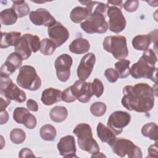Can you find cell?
Instances as JSON below:
<instances>
[{"label":"cell","mask_w":158,"mask_h":158,"mask_svg":"<svg viewBox=\"0 0 158 158\" xmlns=\"http://www.w3.org/2000/svg\"><path fill=\"white\" fill-rule=\"evenodd\" d=\"M122 104L127 110L137 112L150 111L154 105V89L147 83L127 85L123 89Z\"/></svg>","instance_id":"cell-1"},{"label":"cell","mask_w":158,"mask_h":158,"mask_svg":"<svg viewBox=\"0 0 158 158\" xmlns=\"http://www.w3.org/2000/svg\"><path fill=\"white\" fill-rule=\"evenodd\" d=\"M157 61L156 54L152 49H148L144 52L138 61L132 65L130 75L135 79L149 78L157 83V68L155 67Z\"/></svg>","instance_id":"cell-2"},{"label":"cell","mask_w":158,"mask_h":158,"mask_svg":"<svg viewBox=\"0 0 158 158\" xmlns=\"http://www.w3.org/2000/svg\"><path fill=\"white\" fill-rule=\"evenodd\" d=\"M73 133L77 137L78 144L81 150L92 154L99 151V146L93 139L91 128L88 123L78 124L73 129Z\"/></svg>","instance_id":"cell-3"},{"label":"cell","mask_w":158,"mask_h":158,"mask_svg":"<svg viewBox=\"0 0 158 158\" xmlns=\"http://www.w3.org/2000/svg\"><path fill=\"white\" fill-rule=\"evenodd\" d=\"M16 81L21 88L30 91H36L41 85V78L35 69L27 65L20 68Z\"/></svg>","instance_id":"cell-4"},{"label":"cell","mask_w":158,"mask_h":158,"mask_svg":"<svg viewBox=\"0 0 158 158\" xmlns=\"http://www.w3.org/2000/svg\"><path fill=\"white\" fill-rule=\"evenodd\" d=\"M103 48L118 60L124 59L128 54L127 38L122 35L106 36L103 41Z\"/></svg>","instance_id":"cell-5"},{"label":"cell","mask_w":158,"mask_h":158,"mask_svg":"<svg viewBox=\"0 0 158 158\" xmlns=\"http://www.w3.org/2000/svg\"><path fill=\"white\" fill-rule=\"evenodd\" d=\"M80 27L84 31L88 34L104 33L109 28L104 14L96 10H94L81 23Z\"/></svg>","instance_id":"cell-6"},{"label":"cell","mask_w":158,"mask_h":158,"mask_svg":"<svg viewBox=\"0 0 158 158\" xmlns=\"http://www.w3.org/2000/svg\"><path fill=\"white\" fill-rule=\"evenodd\" d=\"M41 41L37 35L26 33L21 36L17 44L14 46L15 52L19 53L23 60L28 59L31 52H36L40 49Z\"/></svg>","instance_id":"cell-7"},{"label":"cell","mask_w":158,"mask_h":158,"mask_svg":"<svg viewBox=\"0 0 158 158\" xmlns=\"http://www.w3.org/2000/svg\"><path fill=\"white\" fill-rule=\"evenodd\" d=\"M114 153L123 157L127 156L129 158H141V149L131 141L125 138H117L110 146Z\"/></svg>","instance_id":"cell-8"},{"label":"cell","mask_w":158,"mask_h":158,"mask_svg":"<svg viewBox=\"0 0 158 158\" xmlns=\"http://www.w3.org/2000/svg\"><path fill=\"white\" fill-rule=\"evenodd\" d=\"M0 93L1 96L19 103H22L27 99L25 92L14 84L9 77H1Z\"/></svg>","instance_id":"cell-9"},{"label":"cell","mask_w":158,"mask_h":158,"mask_svg":"<svg viewBox=\"0 0 158 158\" xmlns=\"http://www.w3.org/2000/svg\"><path fill=\"white\" fill-rule=\"evenodd\" d=\"M107 6L106 14L109 17V29L115 33H120L125 28L127 25L125 18L120 9L112 6Z\"/></svg>","instance_id":"cell-10"},{"label":"cell","mask_w":158,"mask_h":158,"mask_svg":"<svg viewBox=\"0 0 158 158\" xmlns=\"http://www.w3.org/2000/svg\"><path fill=\"white\" fill-rule=\"evenodd\" d=\"M131 120V115L127 112L117 110L112 112L109 117L107 126L115 135H120L124 127L127 126Z\"/></svg>","instance_id":"cell-11"},{"label":"cell","mask_w":158,"mask_h":158,"mask_svg":"<svg viewBox=\"0 0 158 158\" xmlns=\"http://www.w3.org/2000/svg\"><path fill=\"white\" fill-rule=\"evenodd\" d=\"M73 60L67 54H63L58 56L55 60L54 66L58 79L62 82L67 81L70 75V67Z\"/></svg>","instance_id":"cell-12"},{"label":"cell","mask_w":158,"mask_h":158,"mask_svg":"<svg viewBox=\"0 0 158 158\" xmlns=\"http://www.w3.org/2000/svg\"><path fill=\"white\" fill-rule=\"evenodd\" d=\"M70 87L73 96L80 102L86 103L90 101L93 96L90 82L78 80Z\"/></svg>","instance_id":"cell-13"},{"label":"cell","mask_w":158,"mask_h":158,"mask_svg":"<svg viewBox=\"0 0 158 158\" xmlns=\"http://www.w3.org/2000/svg\"><path fill=\"white\" fill-rule=\"evenodd\" d=\"M48 33L50 40L56 44L57 48L66 42L70 36L68 30L59 22L48 27Z\"/></svg>","instance_id":"cell-14"},{"label":"cell","mask_w":158,"mask_h":158,"mask_svg":"<svg viewBox=\"0 0 158 158\" xmlns=\"http://www.w3.org/2000/svg\"><path fill=\"white\" fill-rule=\"evenodd\" d=\"M29 19L34 25L37 26L43 25L50 27L56 22L55 18L44 8H39L35 11L30 12Z\"/></svg>","instance_id":"cell-15"},{"label":"cell","mask_w":158,"mask_h":158,"mask_svg":"<svg viewBox=\"0 0 158 158\" xmlns=\"http://www.w3.org/2000/svg\"><path fill=\"white\" fill-rule=\"evenodd\" d=\"M96 62V56L92 52H89L82 57L78 66L77 73L80 80L85 81L91 73Z\"/></svg>","instance_id":"cell-16"},{"label":"cell","mask_w":158,"mask_h":158,"mask_svg":"<svg viewBox=\"0 0 158 158\" xmlns=\"http://www.w3.org/2000/svg\"><path fill=\"white\" fill-rule=\"evenodd\" d=\"M22 57L17 52L10 53L1 67V77H9L22 64Z\"/></svg>","instance_id":"cell-17"},{"label":"cell","mask_w":158,"mask_h":158,"mask_svg":"<svg viewBox=\"0 0 158 158\" xmlns=\"http://www.w3.org/2000/svg\"><path fill=\"white\" fill-rule=\"evenodd\" d=\"M13 118L17 123L23 124L28 129H33L36 125V117L25 107H16L13 112Z\"/></svg>","instance_id":"cell-18"},{"label":"cell","mask_w":158,"mask_h":158,"mask_svg":"<svg viewBox=\"0 0 158 158\" xmlns=\"http://www.w3.org/2000/svg\"><path fill=\"white\" fill-rule=\"evenodd\" d=\"M60 154L65 157H77L75 138L72 135H67L60 138L57 145Z\"/></svg>","instance_id":"cell-19"},{"label":"cell","mask_w":158,"mask_h":158,"mask_svg":"<svg viewBox=\"0 0 158 158\" xmlns=\"http://www.w3.org/2000/svg\"><path fill=\"white\" fill-rule=\"evenodd\" d=\"M153 31L149 34L138 35L135 36L132 40V46L136 50L146 51L149 49L151 42H153Z\"/></svg>","instance_id":"cell-20"},{"label":"cell","mask_w":158,"mask_h":158,"mask_svg":"<svg viewBox=\"0 0 158 158\" xmlns=\"http://www.w3.org/2000/svg\"><path fill=\"white\" fill-rule=\"evenodd\" d=\"M62 91L59 89L49 88L44 89L41 94V100L46 106H51L61 100Z\"/></svg>","instance_id":"cell-21"},{"label":"cell","mask_w":158,"mask_h":158,"mask_svg":"<svg viewBox=\"0 0 158 158\" xmlns=\"http://www.w3.org/2000/svg\"><path fill=\"white\" fill-rule=\"evenodd\" d=\"M97 135L102 143H106L110 146L114 143L117 138L112 131L106 127L103 123H98L96 128Z\"/></svg>","instance_id":"cell-22"},{"label":"cell","mask_w":158,"mask_h":158,"mask_svg":"<svg viewBox=\"0 0 158 158\" xmlns=\"http://www.w3.org/2000/svg\"><path fill=\"white\" fill-rule=\"evenodd\" d=\"M70 52L77 54H81L87 52L89 48L90 44L89 41L83 38H78L75 39L69 46Z\"/></svg>","instance_id":"cell-23"},{"label":"cell","mask_w":158,"mask_h":158,"mask_svg":"<svg viewBox=\"0 0 158 158\" xmlns=\"http://www.w3.org/2000/svg\"><path fill=\"white\" fill-rule=\"evenodd\" d=\"M21 38V33L12 31L9 33L2 32L1 40V48H7L9 46H15Z\"/></svg>","instance_id":"cell-24"},{"label":"cell","mask_w":158,"mask_h":158,"mask_svg":"<svg viewBox=\"0 0 158 158\" xmlns=\"http://www.w3.org/2000/svg\"><path fill=\"white\" fill-rule=\"evenodd\" d=\"M67 109L64 106H56L52 108L49 112V117L51 119L56 123L64 122L67 118Z\"/></svg>","instance_id":"cell-25"},{"label":"cell","mask_w":158,"mask_h":158,"mask_svg":"<svg viewBox=\"0 0 158 158\" xmlns=\"http://www.w3.org/2000/svg\"><path fill=\"white\" fill-rule=\"evenodd\" d=\"M18 16L14 10L12 8L4 9L0 12V20L2 25H11L17 20Z\"/></svg>","instance_id":"cell-26"},{"label":"cell","mask_w":158,"mask_h":158,"mask_svg":"<svg viewBox=\"0 0 158 158\" xmlns=\"http://www.w3.org/2000/svg\"><path fill=\"white\" fill-rule=\"evenodd\" d=\"M89 16V13L86 7H76L73 8L70 14V18L74 23H80L84 20H86Z\"/></svg>","instance_id":"cell-27"},{"label":"cell","mask_w":158,"mask_h":158,"mask_svg":"<svg viewBox=\"0 0 158 158\" xmlns=\"http://www.w3.org/2000/svg\"><path fill=\"white\" fill-rule=\"evenodd\" d=\"M141 133L144 136L157 141L158 138V127L155 123H148L143 126Z\"/></svg>","instance_id":"cell-28"},{"label":"cell","mask_w":158,"mask_h":158,"mask_svg":"<svg viewBox=\"0 0 158 158\" xmlns=\"http://www.w3.org/2000/svg\"><path fill=\"white\" fill-rule=\"evenodd\" d=\"M130 61L126 59H121L115 64V70L117 71L119 78H125L130 75Z\"/></svg>","instance_id":"cell-29"},{"label":"cell","mask_w":158,"mask_h":158,"mask_svg":"<svg viewBox=\"0 0 158 158\" xmlns=\"http://www.w3.org/2000/svg\"><path fill=\"white\" fill-rule=\"evenodd\" d=\"M12 9L14 10L19 18L26 16L30 12V7L25 1H12Z\"/></svg>","instance_id":"cell-30"},{"label":"cell","mask_w":158,"mask_h":158,"mask_svg":"<svg viewBox=\"0 0 158 158\" xmlns=\"http://www.w3.org/2000/svg\"><path fill=\"white\" fill-rule=\"evenodd\" d=\"M56 133L55 127L50 124L44 125L40 130L41 138L45 141H53L56 136Z\"/></svg>","instance_id":"cell-31"},{"label":"cell","mask_w":158,"mask_h":158,"mask_svg":"<svg viewBox=\"0 0 158 158\" xmlns=\"http://www.w3.org/2000/svg\"><path fill=\"white\" fill-rule=\"evenodd\" d=\"M56 44L50 39L43 38L41 41L40 52L46 56L51 55L55 51L56 48Z\"/></svg>","instance_id":"cell-32"},{"label":"cell","mask_w":158,"mask_h":158,"mask_svg":"<svg viewBox=\"0 0 158 158\" xmlns=\"http://www.w3.org/2000/svg\"><path fill=\"white\" fill-rule=\"evenodd\" d=\"M26 138L25 131L20 128H14L10 133V139L15 144L22 143Z\"/></svg>","instance_id":"cell-33"},{"label":"cell","mask_w":158,"mask_h":158,"mask_svg":"<svg viewBox=\"0 0 158 158\" xmlns=\"http://www.w3.org/2000/svg\"><path fill=\"white\" fill-rule=\"evenodd\" d=\"M107 106L102 102H96L90 107L91 113L96 117L102 116L106 112Z\"/></svg>","instance_id":"cell-34"},{"label":"cell","mask_w":158,"mask_h":158,"mask_svg":"<svg viewBox=\"0 0 158 158\" xmlns=\"http://www.w3.org/2000/svg\"><path fill=\"white\" fill-rule=\"evenodd\" d=\"M91 89L93 95L99 98L102 96L104 92V85L102 82L98 78L94 79L93 81L91 83Z\"/></svg>","instance_id":"cell-35"},{"label":"cell","mask_w":158,"mask_h":158,"mask_svg":"<svg viewBox=\"0 0 158 158\" xmlns=\"http://www.w3.org/2000/svg\"><path fill=\"white\" fill-rule=\"evenodd\" d=\"M104 75L107 80L110 83L115 82L119 78L117 71L113 68L107 69L104 72Z\"/></svg>","instance_id":"cell-36"},{"label":"cell","mask_w":158,"mask_h":158,"mask_svg":"<svg viewBox=\"0 0 158 158\" xmlns=\"http://www.w3.org/2000/svg\"><path fill=\"white\" fill-rule=\"evenodd\" d=\"M77 99L73 96L72 90L71 87L69 86L67 88L65 89H64L62 92L61 94V100L66 102H74Z\"/></svg>","instance_id":"cell-37"},{"label":"cell","mask_w":158,"mask_h":158,"mask_svg":"<svg viewBox=\"0 0 158 158\" xmlns=\"http://www.w3.org/2000/svg\"><path fill=\"white\" fill-rule=\"evenodd\" d=\"M124 9L129 12H135L139 7L138 1H127L123 4Z\"/></svg>","instance_id":"cell-38"},{"label":"cell","mask_w":158,"mask_h":158,"mask_svg":"<svg viewBox=\"0 0 158 158\" xmlns=\"http://www.w3.org/2000/svg\"><path fill=\"white\" fill-rule=\"evenodd\" d=\"M157 141H156L155 144L151 145L148 149V156L149 157H157Z\"/></svg>","instance_id":"cell-39"},{"label":"cell","mask_w":158,"mask_h":158,"mask_svg":"<svg viewBox=\"0 0 158 158\" xmlns=\"http://www.w3.org/2000/svg\"><path fill=\"white\" fill-rule=\"evenodd\" d=\"M19 157H35L32 151L28 148H24L22 149L19 154Z\"/></svg>","instance_id":"cell-40"},{"label":"cell","mask_w":158,"mask_h":158,"mask_svg":"<svg viewBox=\"0 0 158 158\" xmlns=\"http://www.w3.org/2000/svg\"><path fill=\"white\" fill-rule=\"evenodd\" d=\"M26 105L27 108L30 110H31L33 112H36L38 110V105L37 102L33 99H28L27 101Z\"/></svg>","instance_id":"cell-41"},{"label":"cell","mask_w":158,"mask_h":158,"mask_svg":"<svg viewBox=\"0 0 158 158\" xmlns=\"http://www.w3.org/2000/svg\"><path fill=\"white\" fill-rule=\"evenodd\" d=\"M1 99V104H0V109L1 111L5 110V109L10 104V100L7 98H3L2 96L0 98Z\"/></svg>","instance_id":"cell-42"},{"label":"cell","mask_w":158,"mask_h":158,"mask_svg":"<svg viewBox=\"0 0 158 158\" xmlns=\"http://www.w3.org/2000/svg\"><path fill=\"white\" fill-rule=\"evenodd\" d=\"M1 121H0V124L1 125H3L4 123H6L8 120H9V114L7 113V112L6 110H4L2 111H1Z\"/></svg>","instance_id":"cell-43"},{"label":"cell","mask_w":158,"mask_h":158,"mask_svg":"<svg viewBox=\"0 0 158 158\" xmlns=\"http://www.w3.org/2000/svg\"><path fill=\"white\" fill-rule=\"evenodd\" d=\"M107 5H112V6H115L118 7L119 9H122L123 7V1H108L107 2Z\"/></svg>","instance_id":"cell-44"}]
</instances>
